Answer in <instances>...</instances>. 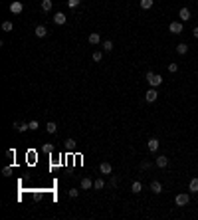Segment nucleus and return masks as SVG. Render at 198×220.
Masks as SVG:
<instances>
[{
	"label": "nucleus",
	"instance_id": "obj_1",
	"mask_svg": "<svg viewBox=\"0 0 198 220\" xmlns=\"http://www.w3.org/2000/svg\"><path fill=\"white\" fill-rule=\"evenodd\" d=\"M147 82H149V85H151V87H159L160 83H162V77H160L159 73L149 72V73H147Z\"/></svg>",
	"mask_w": 198,
	"mask_h": 220
},
{
	"label": "nucleus",
	"instance_id": "obj_2",
	"mask_svg": "<svg viewBox=\"0 0 198 220\" xmlns=\"http://www.w3.org/2000/svg\"><path fill=\"white\" fill-rule=\"evenodd\" d=\"M190 202V196L186 194V192H182V194H176V204L178 206H186Z\"/></svg>",
	"mask_w": 198,
	"mask_h": 220
},
{
	"label": "nucleus",
	"instance_id": "obj_3",
	"mask_svg": "<svg viewBox=\"0 0 198 220\" xmlns=\"http://www.w3.org/2000/svg\"><path fill=\"white\" fill-rule=\"evenodd\" d=\"M156 97H159V93H156V89L155 87H151V89L145 93V99L149 101V103H153V101H156Z\"/></svg>",
	"mask_w": 198,
	"mask_h": 220
},
{
	"label": "nucleus",
	"instance_id": "obj_4",
	"mask_svg": "<svg viewBox=\"0 0 198 220\" xmlns=\"http://www.w3.org/2000/svg\"><path fill=\"white\" fill-rule=\"evenodd\" d=\"M22 10H24V4H22V2H18V0L10 4V12H12V14H20Z\"/></svg>",
	"mask_w": 198,
	"mask_h": 220
},
{
	"label": "nucleus",
	"instance_id": "obj_5",
	"mask_svg": "<svg viewBox=\"0 0 198 220\" xmlns=\"http://www.w3.org/2000/svg\"><path fill=\"white\" fill-rule=\"evenodd\" d=\"M178 18H180V22H188L190 20V10L188 8H180L178 10Z\"/></svg>",
	"mask_w": 198,
	"mask_h": 220
},
{
	"label": "nucleus",
	"instance_id": "obj_6",
	"mask_svg": "<svg viewBox=\"0 0 198 220\" xmlns=\"http://www.w3.org/2000/svg\"><path fill=\"white\" fill-rule=\"evenodd\" d=\"M169 30L172 34H182V22H170Z\"/></svg>",
	"mask_w": 198,
	"mask_h": 220
},
{
	"label": "nucleus",
	"instance_id": "obj_7",
	"mask_svg": "<svg viewBox=\"0 0 198 220\" xmlns=\"http://www.w3.org/2000/svg\"><path fill=\"white\" fill-rule=\"evenodd\" d=\"M155 163H156V167H159V169H165V167H169V159H166L165 155H160V157H156Z\"/></svg>",
	"mask_w": 198,
	"mask_h": 220
},
{
	"label": "nucleus",
	"instance_id": "obj_8",
	"mask_svg": "<svg viewBox=\"0 0 198 220\" xmlns=\"http://www.w3.org/2000/svg\"><path fill=\"white\" fill-rule=\"evenodd\" d=\"M34 34H36V36H38V38H46L48 36V30H46V26H36V30H34Z\"/></svg>",
	"mask_w": 198,
	"mask_h": 220
},
{
	"label": "nucleus",
	"instance_id": "obj_9",
	"mask_svg": "<svg viewBox=\"0 0 198 220\" xmlns=\"http://www.w3.org/2000/svg\"><path fill=\"white\" fill-rule=\"evenodd\" d=\"M66 14H61V12H57L56 16H54V24H57V26H61V24H66Z\"/></svg>",
	"mask_w": 198,
	"mask_h": 220
},
{
	"label": "nucleus",
	"instance_id": "obj_10",
	"mask_svg": "<svg viewBox=\"0 0 198 220\" xmlns=\"http://www.w3.org/2000/svg\"><path fill=\"white\" fill-rule=\"evenodd\" d=\"M99 171H101V175H111L113 167H111L109 163H101V165H99Z\"/></svg>",
	"mask_w": 198,
	"mask_h": 220
},
{
	"label": "nucleus",
	"instance_id": "obj_11",
	"mask_svg": "<svg viewBox=\"0 0 198 220\" xmlns=\"http://www.w3.org/2000/svg\"><path fill=\"white\" fill-rule=\"evenodd\" d=\"M99 42H101V36H99L97 32H91L89 34V44H91V46H97Z\"/></svg>",
	"mask_w": 198,
	"mask_h": 220
},
{
	"label": "nucleus",
	"instance_id": "obj_12",
	"mask_svg": "<svg viewBox=\"0 0 198 220\" xmlns=\"http://www.w3.org/2000/svg\"><path fill=\"white\" fill-rule=\"evenodd\" d=\"M147 147H149V151H151V153H155L156 149H159V139H149Z\"/></svg>",
	"mask_w": 198,
	"mask_h": 220
},
{
	"label": "nucleus",
	"instance_id": "obj_13",
	"mask_svg": "<svg viewBox=\"0 0 198 220\" xmlns=\"http://www.w3.org/2000/svg\"><path fill=\"white\" fill-rule=\"evenodd\" d=\"M151 191L155 192V194H159V192H162V184H160L159 181H153L151 182Z\"/></svg>",
	"mask_w": 198,
	"mask_h": 220
},
{
	"label": "nucleus",
	"instance_id": "obj_14",
	"mask_svg": "<svg viewBox=\"0 0 198 220\" xmlns=\"http://www.w3.org/2000/svg\"><path fill=\"white\" fill-rule=\"evenodd\" d=\"M52 6H54L52 0H42V10H44V12H50V10H52Z\"/></svg>",
	"mask_w": 198,
	"mask_h": 220
},
{
	"label": "nucleus",
	"instance_id": "obj_15",
	"mask_svg": "<svg viewBox=\"0 0 198 220\" xmlns=\"http://www.w3.org/2000/svg\"><path fill=\"white\" fill-rule=\"evenodd\" d=\"M131 191L135 192V194H139V192L143 191V184H141V182H139V181H135V182H133V184H131Z\"/></svg>",
	"mask_w": 198,
	"mask_h": 220
},
{
	"label": "nucleus",
	"instance_id": "obj_16",
	"mask_svg": "<svg viewBox=\"0 0 198 220\" xmlns=\"http://www.w3.org/2000/svg\"><path fill=\"white\" fill-rule=\"evenodd\" d=\"M91 184H93V182H91V178H81V188H83V191H89Z\"/></svg>",
	"mask_w": 198,
	"mask_h": 220
},
{
	"label": "nucleus",
	"instance_id": "obj_17",
	"mask_svg": "<svg viewBox=\"0 0 198 220\" xmlns=\"http://www.w3.org/2000/svg\"><path fill=\"white\" fill-rule=\"evenodd\" d=\"M188 191H190V192H198V178H192V181H190Z\"/></svg>",
	"mask_w": 198,
	"mask_h": 220
},
{
	"label": "nucleus",
	"instance_id": "obj_18",
	"mask_svg": "<svg viewBox=\"0 0 198 220\" xmlns=\"http://www.w3.org/2000/svg\"><path fill=\"white\" fill-rule=\"evenodd\" d=\"M176 52H178L180 56H184V54L188 52V46H186V44H178V46H176Z\"/></svg>",
	"mask_w": 198,
	"mask_h": 220
},
{
	"label": "nucleus",
	"instance_id": "obj_19",
	"mask_svg": "<svg viewBox=\"0 0 198 220\" xmlns=\"http://www.w3.org/2000/svg\"><path fill=\"white\" fill-rule=\"evenodd\" d=\"M46 131H48V133H56V131H57V125L54 123V121H50V123L46 125Z\"/></svg>",
	"mask_w": 198,
	"mask_h": 220
},
{
	"label": "nucleus",
	"instance_id": "obj_20",
	"mask_svg": "<svg viewBox=\"0 0 198 220\" xmlns=\"http://www.w3.org/2000/svg\"><path fill=\"white\" fill-rule=\"evenodd\" d=\"M103 50L105 52H111V50H113V42H111V40H105L103 42Z\"/></svg>",
	"mask_w": 198,
	"mask_h": 220
},
{
	"label": "nucleus",
	"instance_id": "obj_21",
	"mask_svg": "<svg viewBox=\"0 0 198 220\" xmlns=\"http://www.w3.org/2000/svg\"><path fill=\"white\" fill-rule=\"evenodd\" d=\"M105 187V182H103V178H97V181L93 182V188H97V191H101V188Z\"/></svg>",
	"mask_w": 198,
	"mask_h": 220
},
{
	"label": "nucleus",
	"instance_id": "obj_22",
	"mask_svg": "<svg viewBox=\"0 0 198 220\" xmlns=\"http://www.w3.org/2000/svg\"><path fill=\"white\" fill-rule=\"evenodd\" d=\"M153 6V0H141V8L143 10H149Z\"/></svg>",
	"mask_w": 198,
	"mask_h": 220
},
{
	"label": "nucleus",
	"instance_id": "obj_23",
	"mask_svg": "<svg viewBox=\"0 0 198 220\" xmlns=\"http://www.w3.org/2000/svg\"><path fill=\"white\" fill-rule=\"evenodd\" d=\"M30 131H36V129H38V127H40V123H38V121H36V119H32V121H30Z\"/></svg>",
	"mask_w": 198,
	"mask_h": 220
},
{
	"label": "nucleus",
	"instance_id": "obj_24",
	"mask_svg": "<svg viewBox=\"0 0 198 220\" xmlns=\"http://www.w3.org/2000/svg\"><path fill=\"white\" fill-rule=\"evenodd\" d=\"M91 57H93V62H101V57H103V54H101V52L97 50V52H93V56H91Z\"/></svg>",
	"mask_w": 198,
	"mask_h": 220
},
{
	"label": "nucleus",
	"instance_id": "obj_25",
	"mask_svg": "<svg viewBox=\"0 0 198 220\" xmlns=\"http://www.w3.org/2000/svg\"><path fill=\"white\" fill-rule=\"evenodd\" d=\"M169 72L170 73H176V72H178V64H169Z\"/></svg>",
	"mask_w": 198,
	"mask_h": 220
},
{
	"label": "nucleus",
	"instance_id": "obj_26",
	"mask_svg": "<svg viewBox=\"0 0 198 220\" xmlns=\"http://www.w3.org/2000/svg\"><path fill=\"white\" fill-rule=\"evenodd\" d=\"M28 129H30L28 123H20V125H18V131H20V133H24V131H28Z\"/></svg>",
	"mask_w": 198,
	"mask_h": 220
},
{
	"label": "nucleus",
	"instance_id": "obj_27",
	"mask_svg": "<svg viewBox=\"0 0 198 220\" xmlns=\"http://www.w3.org/2000/svg\"><path fill=\"white\" fill-rule=\"evenodd\" d=\"M2 30H4V32H10V30H12V22H4V24H2Z\"/></svg>",
	"mask_w": 198,
	"mask_h": 220
},
{
	"label": "nucleus",
	"instance_id": "obj_28",
	"mask_svg": "<svg viewBox=\"0 0 198 220\" xmlns=\"http://www.w3.org/2000/svg\"><path fill=\"white\" fill-rule=\"evenodd\" d=\"M67 6L70 8H76V6H79V0H67Z\"/></svg>",
	"mask_w": 198,
	"mask_h": 220
},
{
	"label": "nucleus",
	"instance_id": "obj_29",
	"mask_svg": "<svg viewBox=\"0 0 198 220\" xmlns=\"http://www.w3.org/2000/svg\"><path fill=\"white\" fill-rule=\"evenodd\" d=\"M151 167H153L151 161H143V163H141V169H145V171H147V169H151Z\"/></svg>",
	"mask_w": 198,
	"mask_h": 220
},
{
	"label": "nucleus",
	"instance_id": "obj_30",
	"mask_svg": "<svg viewBox=\"0 0 198 220\" xmlns=\"http://www.w3.org/2000/svg\"><path fill=\"white\" fill-rule=\"evenodd\" d=\"M73 145H76V141H73V139H66V147L67 149H71Z\"/></svg>",
	"mask_w": 198,
	"mask_h": 220
},
{
	"label": "nucleus",
	"instance_id": "obj_31",
	"mask_svg": "<svg viewBox=\"0 0 198 220\" xmlns=\"http://www.w3.org/2000/svg\"><path fill=\"white\" fill-rule=\"evenodd\" d=\"M14 155H16V151H14V149H8V151H6V157L14 159Z\"/></svg>",
	"mask_w": 198,
	"mask_h": 220
},
{
	"label": "nucleus",
	"instance_id": "obj_32",
	"mask_svg": "<svg viewBox=\"0 0 198 220\" xmlns=\"http://www.w3.org/2000/svg\"><path fill=\"white\" fill-rule=\"evenodd\" d=\"M77 194H79V191H76V188H71V191H70V196H71V198H77Z\"/></svg>",
	"mask_w": 198,
	"mask_h": 220
},
{
	"label": "nucleus",
	"instance_id": "obj_33",
	"mask_svg": "<svg viewBox=\"0 0 198 220\" xmlns=\"http://www.w3.org/2000/svg\"><path fill=\"white\" fill-rule=\"evenodd\" d=\"M52 151H54L52 145H44V153H52Z\"/></svg>",
	"mask_w": 198,
	"mask_h": 220
},
{
	"label": "nucleus",
	"instance_id": "obj_34",
	"mask_svg": "<svg viewBox=\"0 0 198 220\" xmlns=\"http://www.w3.org/2000/svg\"><path fill=\"white\" fill-rule=\"evenodd\" d=\"M109 187H111V188H115V187H117V178H111V182H109Z\"/></svg>",
	"mask_w": 198,
	"mask_h": 220
},
{
	"label": "nucleus",
	"instance_id": "obj_35",
	"mask_svg": "<svg viewBox=\"0 0 198 220\" xmlns=\"http://www.w3.org/2000/svg\"><path fill=\"white\" fill-rule=\"evenodd\" d=\"M2 172H4V177H8L10 172H12V169H10V167H6V169H4V171H2Z\"/></svg>",
	"mask_w": 198,
	"mask_h": 220
},
{
	"label": "nucleus",
	"instance_id": "obj_36",
	"mask_svg": "<svg viewBox=\"0 0 198 220\" xmlns=\"http://www.w3.org/2000/svg\"><path fill=\"white\" fill-rule=\"evenodd\" d=\"M192 36H194V38H198V26H196V28L192 30Z\"/></svg>",
	"mask_w": 198,
	"mask_h": 220
}]
</instances>
